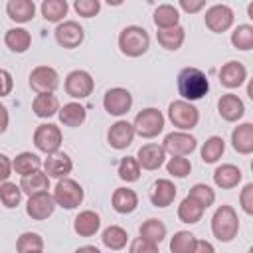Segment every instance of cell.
<instances>
[{"label": "cell", "mask_w": 253, "mask_h": 253, "mask_svg": "<svg viewBox=\"0 0 253 253\" xmlns=\"http://www.w3.org/2000/svg\"><path fill=\"white\" fill-rule=\"evenodd\" d=\"M176 85H178L180 97L186 99V101H200L210 91L208 75L202 69H198V67H184V69H180V73L176 77Z\"/></svg>", "instance_id": "1"}, {"label": "cell", "mask_w": 253, "mask_h": 253, "mask_svg": "<svg viewBox=\"0 0 253 253\" xmlns=\"http://www.w3.org/2000/svg\"><path fill=\"white\" fill-rule=\"evenodd\" d=\"M150 47V36L142 26H126L119 34V49L126 57H140Z\"/></svg>", "instance_id": "2"}, {"label": "cell", "mask_w": 253, "mask_h": 253, "mask_svg": "<svg viewBox=\"0 0 253 253\" xmlns=\"http://www.w3.org/2000/svg\"><path fill=\"white\" fill-rule=\"evenodd\" d=\"M239 231V217L231 206H219L211 215V233L217 241L229 243L237 237Z\"/></svg>", "instance_id": "3"}, {"label": "cell", "mask_w": 253, "mask_h": 253, "mask_svg": "<svg viewBox=\"0 0 253 253\" xmlns=\"http://www.w3.org/2000/svg\"><path fill=\"white\" fill-rule=\"evenodd\" d=\"M53 200L59 208L63 210H75L81 206L83 198H85V192L81 188V184L69 176H63L57 180L55 188H53Z\"/></svg>", "instance_id": "4"}, {"label": "cell", "mask_w": 253, "mask_h": 253, "mask_svg": "<svg viewBox=\"0 0 253 253\" xmlns=\"http://www.w3.org/2000/svg\"><path fill=\"white\" fill-rule=\"evenodd\" d=\"M168 119L178 130H192L200 123V111L192 105V101L178 99L168 105Z\"/></svg>", "instance_id": "5"}, {"label": "cell", "mask_w": 253, "mask_h": 253, "mask_svg": "<svg viewBox=\"0 0 253 253\" xmlns=\"http://www.w3.org/2000/svg\"><path fill=\"white\" fill-rule=\"evenodd\" d=\"M132 126L140 138H154L164 130V115L154 107L142 109L140 113H136Z\"/></svg>", "instance_id": "6"}, {"label": "cell", "mask_w": 253, "mask_h": 253, "mask_svg": "<svg viewBox=\"0 0 253 253\" xmlns=\"http://www.w3.org/2000/svg\"><path fill=\"white\" fill-rule=\"evenodd\" d=\"M63 89H65V93L71 99H79L81 101V99H87L93 93L95 81H93V77H91L89 71H85V69H73V71L67 73V77L63 81Z\"/></svg>", "instance_id": "7"}, {"label": "cell", "mask_w": 253, "mask_h": 253, "mask_svg": "<svg viewBox=\"0 0 253 253\" xmlns=\"http://www.w3.org/2000/svg\"><path fill=\"white\" fill-rule=\"evenodd\" d=\"M233 20H235V12L231 6L227 4H213L206 10L204 14V24L210 32L213 34H223L227 32L231 26H233Z\"/></svg>", "instance_id": "8"}, {"label": "cell", "mask_w": 253, "mask_h": 253, "mask_svg": "<svg viewBox=\"0 0 253 253\" xmlns=\"http://www.w3.org/2000/svg\"><path fill=\"white\" fill-rule=\"evenodd\" d=\"M61 142H63L61 128L53 123H43L34 130V144L43 154L57 152L61 148Z\"/></svg>", "instance_id": "9"}, {"label": "cell", "mask_w": 253, "mask_h": 253, "mask_svg": "<svg viewBox=\"0 0 253 253\" xmlns=\"http://www.w3.org/2000/svg\"><path fill=\"white\" fill-rule=\"evenodd\" d=\"M53 36H55V42L63 47V49H75L83 43L85 40V30L79 22L75 20H61L55 30H53Z\"/></svg>", "instance_id": "10"}, {"label": "cell", "mask_w": 253, "mask_h": 253, "mask_svg": "<svg viewBox=\"0 0 253 253\" xmlns=\"http://www.w3.org/2000/svg\"><path fill=\"white\" fill-rule=\"evenodd\" d=\"M162 148L170 156H188L198 148V140L188 130H174L164 136Z\"/></svg>", "instance_id": "11"}, {"label": "cell", "mask_w": 253, "mask_h": 253, "mask_svg": "<svg viewBox=\"0 0 253 253\" xmlns=\"http://www.w3.org/2000/svg\"><path fill=\"white\" fill-rule=\"evenodd\" d=\"M55 208H57V204H55L53 196L49 194V190L30 194L28 196V202H26V213L32 219H36V221H42V219L51 217V213L55 211Z\"/></svg>", "instance_id": "12"}, {"label": "cell", "mask_w": 253, "mask_h": 253, "mask_svg": "<svg viewBox=\"0 0 253 253\" xmlns=\"http://www.w3.org/2000/svg\"><path fill=\"white\" fill-rule=\"evenodd\" d=\"M103 107H105V111H107L109 115H113V117H123V115H126V113L130 111V107H132V95H130V91L125 89V87H113V89H109V91L105 93V97H103Z\"/></svg>", "instance_id": "13"}, {"label": "cell", "mask_w": 253, "mask_h": 253, "mask_svg": "<svg viewBox=\"0 0 253 253\" xmlns=\"http://www.w3.org/2000/svg\"><path fill=\"white\" fill-rule=\"evenodd\" d=\"M30 87L36 93H55L59 87V73L49 65H38L30 73Z\"/></svg>", "instance_id": "14"}, {"label": "cell", "mask_w": 253, "mask_h": 253, "mask_svg": "<svg viewBox=\"0 0 253 253\" xmlns=\"http://www.w3.org/2000/svg\"><path fill=\"white\" fill-rule=\"evenodd\" d=\"M134 136H136L134 126L128 121H117L107 130V142L115 150H125L126 146H130L132 140H134Z\"/></svg>", "instance_id": "15"}, {"label": "cell", "mask_w": 253, "mask_h": 253, "mask_svg": "<svg viewBox=\"0 0 253 253\" xmlns=\"http://www.w3.org/2000/svg\"><path fill=\"white\" fill-rule=\"evenodd\" d=\"M136 160L140 164L142 170H158L160 166H164V160H166V152L162 148V144H156V142H148V144H142L136 152Z\"/></svg>", "instance_id": "16"}, {"label": "cell", "mask_w": 253, "mask_h": 253, "mask_svg": "<svg viewBox=\"0 0 253 253\" xmlns=\"http://www.w3.org/2000/svg\"><path fill=\"white\" fill-rule=\"evenodd\" d=\"M43 166V172L49 176V178H63V176H69L71 170H73V160L69 158V154L57 150V152H51L47 154V158L42 162Z\"/></svg>", "instance_id": "17"}, {"label": "cell", "mask_w": 253, "mask_h": 253, "mask_svg": "<svg viewBox=\"0 0 253 253\" xmlns=\"http://www.w3.org/2000/svg\"><path fill=\"white\" fill-rule=\"evenodd\" d=\"M219 83L225 87V89H237L245 83L247 79V69L241 61H227L221 65L219 69Z\"/></svg>", "instance_id": "18"}, {"label": "cell", "mask_w": 253, "mask_h": 253, "mask_svg": "<svg viewBox=\"0 0 253 253\" xmlns=\"http://www.w3.org/2000/svg\"><path fill=\"white\" fill-rule=\"evenodd\" d=\"M217 113L227 123H237L245 115V105L235 93H225L217 101Z\"/></svg>", "instance_id": "19"}, {"label": "cell", "mask_w": 253, "mask_h": 253, "mask_svg": "<svg viewBox=\"0 0 253 253\" xmlns=\"http://www.w3.org/2000/svg\"><path fill=\"white\" fill-rule=\"evenodd\" d=\"M176 186H174V182L172 180H168V178H160V180H156L154 184H152V188H150V204L154 206V208H168L172 202H174V198H176Z\"/></svg>", "instance_id": "20"}, {"label": "cell", "mask_w": 253, "mask_h": 253, "mask_svg": "<svg viewBox=\"0 0 253 253\" xmlns=\"http://www.w3.org/2000/svg\"><path fill=\"white\" fill-rule=\"evenodd\" d=\"M101 229V215L93 210H83L73 219V231L79 237H93Z\"/></svg>", "instance_id": "21"}, {"label": "cell", "mask_w": 253, "mask_h": 253, "mask_svg": "<svg viewBox=\"0 0 253 253\" xmlns=\"http://www.w3.org/2000/svg\"><path fill=\"white\" fill-rule=\"evenodd\" d=\"M57 117H59V123L61 125L71 126V128H77V126H81L87 121V109L81 103L71 101V103H65L63 107H59Z\"/></svg>", "instance_id": "22"}, {"label": "cell", "mask_w": 253, "mask_h": 253, "mask_svg": "<svg viewBox=\"0 0 253 253\" xmlns=\"http://www.w3.org/2000/svg\"><path fill=\"white\" fill-rule=\"evenodd\" d=\"M6 14L16 24H28L36 16V4L34 0H8Z\"/></svg>", "instance_id": "23"}, {"label": "cell", "mask_w": 253, "mask_h": 253, "mask_svg": "<svg viewBox=\"0 0 253 253\" xmlns=\"http://www.w3.org/2000/svg\"><path fill=\"white\" fill-rule=\"evenodd\" d=\"M111 204H113V210H115L117 213L126 215V213H132V211L138 208V196H136L134 190L123 186V188H117V190L113 192Z\"/></svg>", "instance_id": "24"}, {"label": "cell", "mask_w": 253, "mask_h": 253, "mask_svg": "<svg viewBox=\"0 0 253 253\" xmlns=\"http://www.w3.org/2000/svg\"><path fill=\"white\" fill-rule=\"evenodd\" d=\"M231 146L239 154L253 152V125L251 123H241L231 130Z\"/></svg>", "instance_id": "25"}, {"label": "cell", "mask_w": 253, "mask_h": 253, "mask_svg": "<svg viewBox=\"0 0 253 253\" xmlns=\"http://www.w3.org/2000/svg\"><path fill=\"white\" fill-rule=\"evenodd\" d=\"M59 107H61L59 99L53 93H38L34 97V101H32V111L40 119H49V117L57 115Z\"/></svg>", "instance_id": "26"}, {"label": "cell", "mask_w": 253, "mask_h": 253, "mask_svg": "<svg viewBox=\"0 0 253 253\" xmlns=\"http://www.w3.org/2000/svg\"><path fill=\"white\" fill-rule=\"evenodd\" d=\"M241 178H243V174H241L239 166H235V164H221L213 172V184L221 190L235 188L241 182Z\"/></svg>", "instance_id": "27"}, {"label": "cell", "mask_w": 253, "mask_h": 253, "mask_svg": "<svg viewBox=\"0 0 253 253\" xmlns=\"http://www.w3.org/2000/svg\"><path fill=\"white\" fill-rule=\"evenodd\" d=\"M156 40H158V43H160L164 49L176 51V49L182 47V43H184V40H186V30H184L180 24H176V26H172V28H162V30L156 32Z\"/></svg>", "instance_id": "28"}, {"label": "cell", "mask_w": 253, "mask_h": 253, "mask_svg": "<svg viewBox=\"0 0 253 253\" xmlns=\"http://www.w3.org/2000/svg\"><path fill=\"white\" fill-rule=\"evenodd\" d=\"M4 43L14 53H26L32 45V34L26 28H10L4 34Z\"/></svg>", "instance_id": "29"}, {"label": "cell", "mask_w": 253, "mask_h": 253, "mask_svg": "<svg viewBox=\"0 0 253 253\" xmlns=\"http://www.w3.org/2000/svg\"><path fill=\"white\" fill-rule=\"evenodd\" d=\"M166 233H168V229H166L164 221L158 219V217H148L138 227V237H142L150 243H156V245H160L166 239Z\"/></svg>", "instance_id": "30"}, {"label": "cell", "mask_w": 253, "mask_h": 253, "mask_svg": "<svg viewBox=\"0 0 253 253\" xmlns=\"http://www.w3.org/2000/svg\"><path fill=\"white\" fill-rule=\"evenodd\" d=\"M101 241H103V245H105L107 249H111V251H121V249H125L126 243H128V233H126V229L121 227V225H109V227L103 229Z\"/></svg>", "instance_id": "31"}, {"label": "cell", "mask_w": 253, "mask_h": 253, "mask_svg": "<svg viewBox=\"0 0 253 253\" xmlns=\"http://www.w3.org/2000/svg\"><path fill=\"white\" fill-rule=\"evenodd\" d=\"M20 188L22 192H26L28 196L30 194H36V192H43V190H49V176L40 168V170H34L26 176H22L20 180Z\"/></svg>", "instance_id": "32"}, {"label": "cell", "mask_w": 253, "mask_h": 253, "mask_svg": "<svg viewBox=\"0 0 253 253\" xmlns=\"http://www.w3.org/2000/svg\"><path fill=\"white\" fill-rule=\"evenodd\" d=\"M204 211H206V208L202 206V204H198L194 198H190V196H186L182 202H180V206H178V219L182 221V223H198L200 219H202V215H204Z\"/></svg>", "instance_id": "33"}, {"label": "cell", "mask_w": 253, "mask_h": 253, "mask_svg": "<svg viewBox=\"0 0 253 253\" xmlns=\"http://www.w3.org/2000/svg\"><path fill=\"white\" fill-rule=\"evenodd\" d=\"M40 12L45 18V22L59 24L61 20H65V16L69 12V4H67V0H43L40 6Z\"/></svg>", "instance_id": "34"}, {"label": "cell", "mask_w": 253, "mask_h": 253, "mask_svg": "<svg viewBox=\"0 0 253 253\" xmlns=\"http://www.w3.org/2000/svg\"><path fill=\"white\" fill-rule=\"evenodd\" d=\"M40 168H42V158L36 152L24 150V152L16 154V158L12 160V170L20 176H26V174H30L34 170H40Z\"/></svg>", "instance_id": "35"}, {"label": "cell", "mask_w": 253, "mask_h": 253, "mask_svg": "<svg viewBox=\"0 0 253 253\" xmlns=\"http://www.w3.org/2000/svg\"><path fill=\"white\" fill-rule=\"evenodd\" d=\"M225 152V142L221 136H210L204 144H202V150H200V156L206 164H215Z\"/></svg>", "instance_id": "36"}, {"label": "cell", "mask_w": 253, "mask_h": 253, "mask_svg": "<svg viewBox=\"0 0 253 253\" xmlns=\"http://www.w3.org/2000/svg\"><path fill=\"white\" fill-rule=\"evenodd\" d=\"M152 20H154V26H156L158 30H162V28H172V26L180 24V12H178V8H174L172 4H160V6L154 10Z\"/></svg>", "instance_id": "37"}, {"label": "cell", "mask_w": 253, "mask_h": 253, "mask_svg": "<svg viewBox=\"0 0 253 253\" xmlns=\"http://www.w3.org/2000/svg\"><path fill=\"white\" fill-rule=\"evenodd\" d=\"M22 194H24V192H22L20 184L8 182V180L0 182V204H2L4 208H8V210L18 208L20 202H22Z\"/></svg>", "instance_id": "38"}, {"label": "cell", "mask_w": 253, "mask_h": 253, "mask_svg": "<svg viewBox=\"0 0 253 253\" xmlns=\"http://www.w3.org/2000/svg\"><path fill=\"white\" fill-rule=\"evenodd\" d=\"M231 43L239 51H249L253 49V26L249 24H239L231 32Z\"/></svg>", "instance_id": "39"}, {"label": "cell", "mask_w": 253, "mask_h": 253, "mask_svg": "<svg viewBox=\"0 0 253 253\" xmlns=\"http://www.w3.org/2000/svg\"><path fill=\"white\" fill-rule=\"evenodd\" d=\"M140 170H142V168H140L136 156H125V158H121V162H119L117 174H119V178H121L123 182L130 184V182H136V180L140 178Z\"/></svg>", "instance_id": "40"}, {"label": "cell", "mask_w": 253, "mask_h": 253, "mask_svg": "<svg viewBox=\"0 0 253 253\" xmlns=\"http://www.w3.org/2000/svg\"><path fill=\"white\" fill-rule=\"evenodd\" d=\"M16 251L20 253H40L43 251V239L36 231H24L16 241Z\"/></svg>", "instance_id": "41"}, {"label": "cell", "mask_w": 253, "mask_h": 253, "mask_svg": "<svg viewBox=\"0 0 253 253\" xmlns=\"http://www.w3.org/2000/svg\"><path fill=\"white\" fill-rule=\"evenodd\" d=\"M196 235L192 231H176L170 239V251L172 253H194Z\"/></svg>", "instance_id": "42"}, {"label": "cell", "mask_w": 253, "mask_h": 253, "mask_svg": "<svg viewBox=\"0 0 253 253\" xmlns=\"http://www.w3.org/2000/svg\"><path fill=\"white\" fill-rule=\"evenodd\" d=\"M188 196L194 198L198 204H202L206 210H208L210 206H213V202H215V192H213L208 184H194V186L190 188Z\"/></svg>", "instance_id": "43"}, {"label": "cell", "mask_w": 253, "mask_h": 253, "mask_svg": "<svg viewBox=\"0 0 253 253\" xmlns=\"http://www.w3.org/2000/svg\"><path fill=\"white\" fill-rule=\"evenodd\" d=\"M166 170L170 176L174 178H186L190 172H192V162L186 158V156H172L168 162H166Z\"/></svg>", "instance_id": "44"}, {"label": "cell", "mask_w": 253, "mask_h": 253, "mask_svg": "<svg viewBox=\"0 0 253 253\" xmlns=\"http://www.w3.org/2000/svg\"><path fill=\"white\" fill-rule=\"evenodd\" d=\"M73 10L81 18H93L101 12V0H73Z\"/></svg>", "instance_id": "45"}, {"label": "cell", "mask_w": 253, "mask_h": 253, "mask_svg": "<svg viewBox=\"0 0 253 253\" xmlns=\"http://www.w3.org/2000/svg\"><path fill=\"white\" fill-rule=\"evenodd\" d=\"M239 204H241V210L247 215H253V184L243 186V190L239 194Z\"/></svg>", "instance_id": "46"}, {"label": "cell", "mask_w": 253, "mask_h": 253, "mask_svg": "<svg viewBox=\"0 0 253 253\" xmlns=\"http://www.w3.org/2000/svg\"><path fill=\"white\" fill-rule=\"evenodd\" d=\"M130 253H158V245L156 243H150L142 237H136L132 243H130Z\"/></svg>", "instance_id": "47"}, {"label": "cell", "mask_w": 253, "mask_h": 253, "mask_svg": "<svg viewBox=\"0 0 253 253\" xmlns=\"http://www.w3.org/2000/svg\"><path fill=\"white\" fill-rule=\"evenodd\" d=\"M14 89V79L8 69H0V97L10 95Z\"/></svg>", "instance_id": "48"}, {"label": "cell", "mask_w": 253, "mask_h": 253, "mask_svg": "<svg viewBox=\"0 0 253 253\" xmlns=\"http://www.w3.org/2000/svg\"><path fill=\"white\" fill-rule=\"evenodd\" d=\"M180 2V8L186 12V14H198L204 10L206 2L208 0H178Z\"/></svg>", "instance_id": "49"}, {"label": "cell", "mask_w": 253, "mask_h": 253, "mask_svg": "<svg viewBox=\"0 0 253 253\" xmlns=\"http://www.w3.org/2000/svg\"><path fill=\"white\" fill-rule=\"evenodd\" d=\"M12 176V160L0 152V182L8 180Z\"/></svg>", "instance_id": "50"}, {"label": "cell", "mask_w": 253, "mask_h": 253, "mask_svg": "<svg viewBox=\"0 0 253 253\" xmlns=\"http://www.w3.org/2000/svg\"><path fill=\"white\" fill-rule=\"evenodd\" d=\"M213 253V245L211 243H208V241H204V239H198L196 237V243H194V253Z\"/></svg>", "instance_id": "51"}, {"label": "cell", "mask_w": 253, "mask_h": 253, "mask_svg": "<svg viewBox=\"0 0 253 253\" xmlns=\"http://www.w3.org/2000/svg\"><path fill=\"white\" fill-rule=\"evenodd\" d=\"M8 123H10V115H8V109H6V105H2V103H0V134H2V132H6V128H8Z\"/></svg>", "instance_id": "52"}, {"label": "cell", "mask_w": 253, "mask_h": 253, "mask_svg": "<svg viewBox=\"0 0 253 253\" xmlns=\"http://www.w3.org/2000/svg\"><path fill=\"white\" fill-rule=\"evenodd\" d=\"M77 251H93V253H99V247H95V245H81V247H77Z\"/></svg>", "instance_id": "53"}, {"label": "cell", "mask_w": 253, "mask_h": 253, "mask_svg": "<svg viewBox=\"0 0 253 253\" xmlns=\"http://www.w3.org/2000/svg\"><path fill=\"white\" fill-rule=\"evenodd\" d=\"M105 2H107L109 6H121V4L125 2V0H105Z\"/></svg>", "instance_id": "54"}]
</instances>
